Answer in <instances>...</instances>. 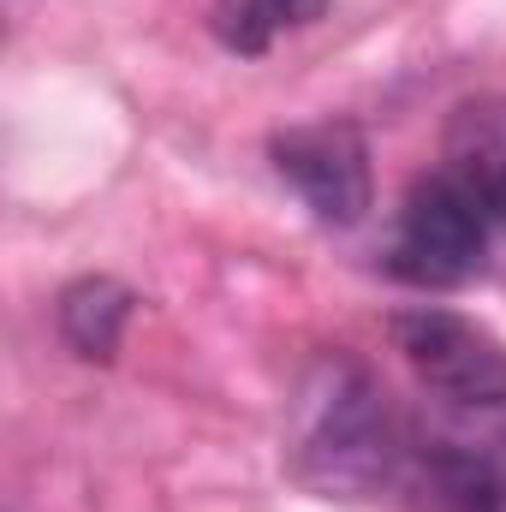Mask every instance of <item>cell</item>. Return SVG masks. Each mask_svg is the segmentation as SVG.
<instances>
[{"mask_svg":"<svg viewBox=\"0 0 506 512\" xmlns=\"http://www.w3.org/2000/svg\"><path fill=\"white\" fill-rule=\"evenodd\" d=\"M328 12V0H221L215 36L233 54H268L286 30H304Z\"/></svg>","mask_w":506,"mask_h":512,"instance_id":"52a82bcc","label":"cell"},{"mask_svg":"<svg viewBox=\"0 0 506 512\" xmlns=\"http://www.w3.org/2000/svg\"><path fill=\"white\" fill-rule=\"evenodd\" d=\"M274 173L310 203V215L322 227H352L370 209V143L352 120H316V126H292L268 143Z\"/></svg>","mask_w":506,"mask_h":512,"instance_id":"277c9868","label":"cell"},{"mask_svg":"<svg viewBox=\"0 0 506 512\" xmlns=\"http://www.w3.org/2000/svg\"><path fill=\"white\" fill-rule=\"evenodd\" d=\"M131 310H137V292H131L126 280H114V274H84V280H72V286L60 292L54 322H60V340H66L78 358L108 364V358L120 352V340H126Z\"/></svg>","mask_w":506,"mask_h":512,"instance_id":"8992f818","label":"cell"},{"mask_svg":"<svg viewBox=\"0 0 506 512\" xmlns=\"http://www.w3.org/2000/svg\"><path fill=\"white\" fill-rule=\"evenodd\" d=\"M387 334H393V352L411 364V376L447 411L506 405V346L489 328L423 304V310H399L387 322Z\"/></svg>","mask_w":506,"mask_h":512,"instance_id":"3957f363","label":"cell"},{"mask_svg":"<svg viewBox=\"0 0 506 512\" xmlns=\"http://www.w3.org/2000/svg\"><path fill=\"white\" fill-rule=\"evenodd\" d=\"M286 459L298 483H310L316 495H340V501L376 495L405 465V441L387 417V399L358 358L328 352L310 364L292 399Z\"/></svg>","mask_w":506,"mask_h":512,"instance_id":"6da1fadb","label":"cell"},{"mask_svg":"<svg viewBox=\"0 0 506 512\" xmlns=\"http://www.w3.org/2000/svg\"><path fill=\"white\" fill-rule=\"evenodd\" d=\"M441 173L477 197V209L501 227L506 221V96L465 102L441 137Z\"/></svg>","mask_w":506,"mask_h":512,"instance_id":"5b68a950","label":"cell"},{"mask_svg":"<svg viewBox=\"0 0 506 512\" xmlns=\"http://www.w3.org/2000/svg\"><path fill=\"white\" fill-rule=\"evenodd\" d=\"M495 221L477 209L471 191H459L441 167L429 179H417L399 203V227H393V251L387 268L411 286H465L483 251H489Z\"/></svg>","mask_w":506,"mask_h":512,"instance_id":"7a4b0ae2","label":"cell"}]
</instances>
